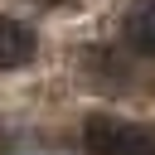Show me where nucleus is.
<instances>
[{
	"instance_id": "nucleus-1",
	"label": "nucleus",
	"mask_w": 155,
	"mask_h": 155,
	"mask_svg": "<svg viewBox=\"0 0 155 155\" xmlns=\"http://www.w3.org/2000/svg\"><path fill=\"white\" fill-rule=\"evenodd\" d=\"M82 150L87 155H155V131L121 116H87Z\"/></svg>"
},
{
	"instance_id": "nucleus-3",
	"label": "nucleus",
	"mask_w": 155,
	"mask_h": 155,
	"mask_svg": "<svg viewBox=\"0 0 155 155\" xmlns=\"http://www.w3.org/2000/svg\"><path fill=\"white\" fill-rule=\"evenodd\" d=\"M34 58V29L0 15V68H19Z\"/></svg>"
},
{
	"instance_id": "nucleus-2",
	"label": "nucleus",
	"mask_w": 155,
	"mask_h": 155,
	"mask_svg": "<svg viewBox=\"0 0 155 155\" xmlns=\"http://www.w3.org/2000/svg\"><path fill=\"white\" fill-rule=\"evenodd\" d=\"M121 44L131 53H145L155 58V0H136L121 19Z\"/></svg>"
},
{
	"instance_id": "nucleus-4",
	"label": "nucleus",
	"mask_w": 155,
	"mask_h": 155,
	"mask_svg": "<svg viewBox=\"0 0 155 155\" xmlns=\"http://www.w3.org/2000/svg\"><path fill=\"white\" fill-rule=\"evenodd\" d=\"M44 5H58V0H44Z\"/></svg>"
}]
</instances>
